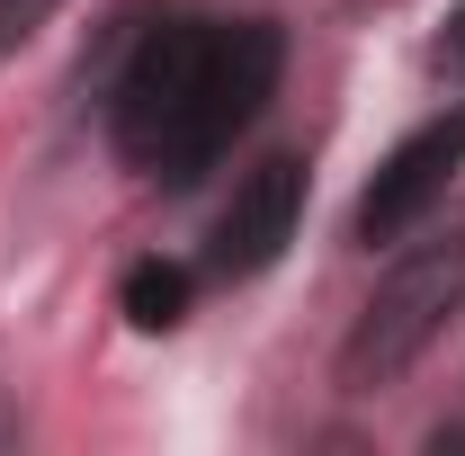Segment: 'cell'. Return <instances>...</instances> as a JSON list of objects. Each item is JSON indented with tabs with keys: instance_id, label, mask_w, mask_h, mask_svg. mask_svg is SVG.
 <instances>
[{
	"instance_id": "6da1fadb",
	"label": "cell",
	"mask_w": 465,
	"mask_h": 456,
	"mask_svg": "<svg viewBox=\"0 0 465 456\" xmlns=\"http://www.w3.org/2000/svg\"><path fill=\"white\" fill-rule=\"evenodd\" d=\"M278 63H287V45L269 18H162L134 45V63L116 72V99H108L116 153L134 171L188 188L278 99Z\"/></svg>"
},
{
	"instance_id": "7a4b0ae2",
	"label": "cell",
	"mask_w": 465,
	"mask_h": 456,
	"mask_svg": "<svg viewBox=\"0 0 465 456\" xmlns=\"http://www.w3.org/2000/svg\"><path fill=\"white\" fill-rule=\"evenodd\" d=\"M457 313H465V233L403 251V260L376 278L367 313L349 322V341H341V385H349V394H385V385H403Z\"/></svg>"
},
{
	"instance_id": "3957f363",
	"label": "cell",
	"mask_w": 465,
	"mask_h": 456,
	"mask_svg": "<svg viewBox=\"0 0 465 456\" xmlns=\"http://www.w3.org/2000/svg\"><path fill=\"white\" fill-rule=\"evenodd\" d=\"M465 171V108H448V116H430V125H411L403 144L376 162V179H367V197H358V242L376 251V242H403L439 197H448V179Z\"/></svg>"
},
{
	"instance_id": "277c9868",
	"label": "cell",
	"mask_w": 465,
	"mask_h": 456,
	"mask_svg": "<svg viewBox=\"0 0 465 456\" xmlns=\"http://www.w3.org/2000/svg\"><path fill=\"white\" fill-rule=\"evenodd\" d=\"M295 224H304V162H295V153H269V162H251V171L232 179L206 260H215L224 278H260V269L287 260Z\"/></svg>"
},
{
	"instance_id": "5b68a950",
	"label": "cell",
	"mask_w": 465,
	"mask_h": 456,
	"mask_svg": "<svg viewBox=\"0 0 465 456\" xmlns=\"http://www.w3.org/2000/svg\"><path fill=\"white\" fill-rule=\"evenodd\" d=\"M116 304H125L134 332H179V322H188V269H171V260H134L125 286H116Z\"/></svg>"
},
{
	"instance_id": "8992f818",
	"label": "cell",
	"mask_w": 465,
	"mask_h": 456,
	"mask_svg": "<svg viewBox=\"0 0 465 456\" xmlns=\"http://www.w3.org/2000/svg\"><path fill=\"white\" fill-rule=\"evenodd\" d=\"M63 0H0V63L18 55V45H36V27L54 18Z\"/></svg>"
},
{
	"instance_id": "52a82bcc",
	"label": "cell",
	"mask_w": 465,
	"mask_h": 456,
	"mask_svg": "<svg viewBox=\"0 0 465 456\" xmlns=\"http://www.w3.org/2000/svg\"><path fill=\"white\" fill-rule=\"evenodd\" d=\"M439 63H448V72H457V81H465V9H457V18H448V36H439Z\"/></svg>"
}]
</instances>
